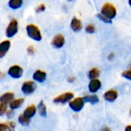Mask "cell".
Here are the masks:
<instances>
[{"label": "cell", "instance_id": "d6986e66", "mask_svg": "<svg viewBox=\"0 0 131 131\" xmlns=\"http://www.w3.org/2000/svg\"><path fill=\"white\" fill-rule=\"evenodd\" d=\"M22 3H23V0H9L8 6L12 9H18L21 8Z\"/></svg>", "mask_w": 131, "mask_h": 131}, {"label": "cell", "instance_id": "484cf974", "mask_svg": "<svg viewBox=\"0 0 131 131\" xmlns=\"http://www.w3.org/2000/svg\"><path fill=\"white\" fill-rule=\"evenodd\" d=\"M6 124H7V127H8V131H15V124L12 121H8V122H6Z\"/></svg>", "mask_w": 131, "mask_h": 131}, {"label": "cell", "instance_id": "1f68e13d", "mask_svg": "<svg viewBox=\"0 0 131 131\" xmlns=\"http://www.w3.org/2000/svg\"><path fill=\"white\" fill-rule=\"evenodd\" d=\"M101 131H111V130H110V127H108L105 126V127H103L101 129Z\"/></svg>", "mask_w": 131, "mask_h": 131}, {"label": "cell", "instance_id": "f546056e", "mask_svg": "<svg viewBox=\"0 0 131 131\" xmlns=\"http://www.w3.org/2000/svg\"><path fill=\"white\" fill-rule=\"evenodd\" d=\"M6 117L9 119V118H12V116H13V110H12V109H10V110H8V111H7V112H6Z\"/></svg>", "mask_w": 131, "mask_h": 131}, {"label": "cell", "instance_id": "d590c367", "mask_svg": "<svg viewBox=\"0 0 131 131\" xmlns=\"http://www.w3.org/2000/svg\"><path fill=\"white\" fill-rule=\"evenodd\" d=\"M67 1H69V2H72V1H73V0H67Z\"/></svg>", "mask_w": 131, "mask_h": 131}, {"label": "cell", "instance_id": "7402d4cb", "mask_svg": "<svg viewBox=\"0 0 131 131\" xmlns=\"http://www.w3.org/2000/svg\"><path fill=\"white\" fill-rule=\"evenodd\" d=\"M97 17L100 21H102L104 22V23H107V24H111V23H112V19L107 18V16H105L104 15H103L102 13H98V14L97 15Z\"/></svg>", "mask_w": 131, "mask_h": 131}, {"label": "cell", "instance_id": "30bf717a", "mask_svg": "<svg viewBox=\"0 0 131 131\" xmlns=\"http://www.w3.org/2000/svg\"><path fill=\"white\" fill-rule=\"evenodd\" d=\"M118 97V92L115 90H109L103 94V98L105 101L108 102H113L115 101Z\"/></svg>", "mask_w": 131, "mask_h": 131}, {"label": "cell", "instance_id": "7a4b0ae2", "mask_svg": "<svg viewBox=\"0 0 131 131\" xmlns=\"http://www.w3.org/2000/svg\"><path fill=\"white\" fill-rule=\"evenodd\" d=\"M107 18L113 19L117 15V8L111 3H105L101 8V12Z\"/></svg>", "mask_w": 131, "mask_h": 131}, {"label": "cell", "instance_id": "ac0fdd59", "mask_svg": "<svg viewBox=\"0 0 131 131\" xmlns=\"http://www.w3.org/2000/svg\"><path fill=\"white\" fill-rule=\"evenodd\" d=\"M83 98L85 100V102L90 103L91 104H97L100 101V99H99L98 96L96 95V94L87 95V96H85Z\"/></svg>", "mask_w": 131, "mask_h": 131}, {"label": "cell", "instance_id": "8d00e7d4", "mask_svg": "<svg viewBox=\"0 0 131 131\" xmlns=\"http://www.w3.org/2000/svg\"><path fill=\"white\" fill-rule=\"evenodd\" d=\"M130 68H131V64H130Z\"/></svg>", "mask_w": 131, "mask_h": 131}, {"label": "cell", "instance_id": "9a60e30c", "mask_svg": "<svg viewBox=\"0 0 131 131\" xmlns=\"http://www.w3.org/2000/svg\"><path fill=\"white\" fill-rule=\"evenodd\" d=\"M14 99V94L12 92H6L0 96V102L5 104H9Z\"/></svg>", "mask_w": 131, "mask_h": 131}, {"label": "cell", "instance_id": "5bb4252c", "mask_svg": "<svg viewBox=\"0 0 131 131\" xmlns=\"http://www.w3.org/2000/svg\"><path fill=\"white\" fill-rule=\"evenodd\" d=\"M36 110H37V107L35 105H33V104L29 105V107H27L25 109V111L23 112V114L25 117H27L28 118L31 119L32 117H33L35 116V114L36 113Z\"/></svg>", "mask_w": 131, "mask_h": 131}, {"label": "cell", "instance_id": "9c48e42d", "mask_svg": "<svg viewBox=\"0 0 131 131\" xmlns=\"http://www.w3.org/2000/svg\"><path fill=\"white\" fill-rule=\"evenodd\" d=\"M100 88H101V81L100 80H98L97 78L90 80L89 85H88V88H89L90 92H91L93 94L96 93L100 89Z\"/></svg>", "mask_w": 131, "mask_h": 131}, {"label": "cell", "instance_id": "52a82bcc", "mask_svg": "<svg viewBox=\"0 0 131 131\" xmlns=\"http://www.w3.org/2000/svg\"><path fill=\"white\" fill-rule=\"evenodd\" d=\"M8 75L15 79L20 78L23 74V69L19 65H13L8 70Z\"/></svg>", "mask_w": 131, "mask_h": 131}, {"label": "cell", "instance_id": "e0dca14e", "mask_svg": "<svg viewBox=\"0 0 131 131\" xmlns=\"http://www.w3.org/2000/svg\"><path fill=\"white\" fill-rule=\"evenodd\" d=\"M37 110H38V112L41 117H46L47 116V109H46V106L44 104L43 101H41L39 103V104L37 106Z\"/></svg>", "mask_w": 131, "mask_h": 131}, {"label": "cell", "instance_id": "e575fe53", "mask_svg": "<svg viewBox=\"0 0 131 131\" xmlns=\"http://www.w3.org/2000/svg\"><path fill=\"white\" fill-rule=\"evenodd\" d=\"M130 114H131V107H130Z\"/></svg>", "mask_w": 131, "mask_h": 131}, {"label": "cell", "instance_id": "8992f818", "mask_svg": "<svg viewBox=\"0 0 131 131\" xmlns=\"http://www.w3.org/2000/svg\"><path fill=\"white\" fill-rule=\"evenodd\" d=\"M36 84L34 81H25L21 88V91L25 95L32 94L36 91Z\"/></svg>", "mask_w": 131, "mask_h": 131}, {"label": "cell", "instance_id": "6da1fadb", "mask_svg": "<svg viewBox=\"0 0 131 131\" xmlns=\"http://www.w3.org/2000/svg\"><path fill=\"white\" fill-rule=\"evenodd\" d=\"M26 30V33L28 35V36L36 41H39L42 40V34L41 31L39 30V28L34 24H29L26 26L25 28Z\"/></svg>", "mask_w": 131, "mask_h": 131}, {"label": "cell", "instance_id": "4dcf8cb0", "mask_svg": "<svg viewBox=\"0 0 131 131\" xmlns=\"http://www.w3.org/2000/svg\"><path fill=\"white\" fill-rule=\"evenodd\" d=\"M67 80H68V81H69V83H73V82L75 81V78L73 77V76H70V77L68 78Z\"/></svg>", "mask_w": 131, "mask_h": 131}, {"label": "cell", "instance_id": "d4e9b609", "mask_svg": "<svg viewBox=\"0 0 131 131\" xmlns=\"http://www.w3.org/2000/svg\"><path fill=\"white\" fill-rule=\"evenodd\" d=\"M122 76L124 78H126V79H127L129 81H131V68L130 69L127 70V71H124L122 73Z\"/></svg>", "mask_w": 131, "mask_h": 131}, {"label": "cell", "instance_id": "8fae6325", "mask_svg": "<svg viewBox=\"0 0 131 131\" xmlns=\"http://www.w3.org/2000/svg\"><path fill=\"white\" fill-rule=\"evenodd\" d=\"M32 78L35 81L39 83H42L46 79V73L41 70H37L34 72L32 75Z\"/></svg>", "mask_w": 131, "mask_h": 131}, {"label": "cell", "instance_id": "3957f363", "mask_svg": "<svg viewBox=\"0 0 131 131\" xmlns=\"http://www.w3.org/2000/svg\"><path fill=\"white\" fill-rule=\"evenodd\" d=\"M74 94L71 92H66L63 94H59V96L56 97L53 99V103L55 104H65L66 103H69L73 99Z\"/></svg>", "mask_w": 131, "mask_h": 131}, {"label": "cell", "instance_id": "83f0119b", "mask_svg": "<svg viewBox=\"0 0 131 131\" xmlns=\"http://www.w3.org/2000/svg\"><path fill=\"white\" fill-rule=\"evenodd\" d=\"M0 131H8V127L6 123H2L0 124Z\"/></svg>", "mask_w": 131, "mask_h": 131}, {"label": "cell", "instance_id": "277c9868", "mask_svg": "<svg viewBox=\"0 0 131 131\" xmlns=\"http://www.w3.org/2000/svg\"><path fill=\"white\" fill-rule=\"evenodd\" d=\"M85 100L83 97H76L75 99H73L69 103V106L72 111L74 112H80L84 107Z\"/></svg>", "mask_w": 131, "mask_h": 131}, {"label": "cell", "instance_id": "7c38bea8", "mask_svg": "<svg viewBox=\"0 0 131 131\" xmlns=\"http://www.w3.org/2000/svg\"><path fill=\"white\" fill-rule=\"evenodd\" d=\"M10 47H11V43L8 40L0 42V58L5 57V55L8 51Z\"/></svg>", "mask_w": 131, "mask_h": 131}, {"label": "cell", "instance_id": "4fadbf2b", "mask_svg": "<svg viewBox=\"0 0 131 131\" xmlns=\"http://www.w3.org/2000/svg\"><path fill=\"white\" fill-rule=\"evenodd\" d=\"M70 28L75 32L80 31L82 29V28H83V25H82L81 20H80L79 18H77L76 17L73 18V19L71 20V22H70Z\"/></svg>", "mask_w": 131, "mask_h": 131}, {"label": "cell", "instance_id": "ba28073f", "mask_svg": "<svg viewBox=\"0 0 131 131\" xmlns=\"http://www.w3.org/2000/svg\"><path fill=\"white\" fill-rule=\"evenodd\" d=\"M51 45L55 48H61L65 45V38L63 35L58 34L54 36L51 41Z\"/></svg>", "mask_w": 131, "mask_h": 131}, {"label": "cell", "instance_id": "4316f807", "mask_svg": "<svg viewBox=\"0 0 131 131\" xmlns=\"http://www.w3.org/2000/svg\"><path fill=\"white\" fill-rule=\"evenodd\" d=\"M45 9H46V5H45L44 4H40V5H39L36 7V12H38V13H39V12H44V11H45Z\"/></svg>", "mask_w": 131, "mask_h": 131}, {"label": "cell", "instance_id": "d6a6232c", "mask_svg": "<svg viewBox=\"0 0 131 131\" xmlns=\"http://www.w3.org/2000/svg\"><path fill=\"white\" fill-rule=\"evenodd\" d=\"M125 131H131V125L127 126L126 128H125Z\"/></svg>", "mask_w": 131, "mask_h": 131}, {"label": "cell", "instance_id": "ffe728a7", "mask_svg": "<svg viewBox=\"0 0 131 131\" xmlns=\"http://www.w3.org/2000/svg\"><path fill=\"white\" fill-rule=\"evenodd\" d=\"M100 74V71L97 68H93L91 70H90L88 73V77L90 80L93 79H97Z\"/></svg>", "mask_w": 131, "mask_h": 131}, {"label": "cell", "instance_id": "44dd1931", "mask_svg": "<svg viewBox=\"0 0 131 131\" xmlns=\"http://www.w3.org/2000/svg\"><path fill=\"white\" fill-rule=\"evenodd\" d=\"M18 121H19V123L24 126V127H26V126H29L30 122H31V120L30 118H28L27 117H25L24 114H21L19 116V118H18Z\"/></svg>", "mask_w": 131, "mask_h": 131}, {"label": "cell", "instance_id": "5b68a950", "mask_svg": "<svg viewBox=\"0 0 131 131\" xmlns=\"http://www.w3.org/2000/svg\"><path fill=\"white\" fill-rule=\"evenodd\" d=\"M18 21L16 19H12L6 28L5 35L7 38H12L18 32Z\"/></svg>", "mask_w": 131, "mask_h": 131}, {"label": "cell", "instance_id": "836d02e7", "mask_svg": "<svg viewBox=\"0 0 131 131\" xmlns=\"http://www.w3.org/2000/svg\"><path fill=\"white\" fill-rule=\"evenodd\" d=\"M128 3H129V5L131 6V0H128Z\"/></svg>", "mask_w": 131, "mask_h": 131}, {"label": "cell", "instance_id": "f1b7e54d", "mask_svg": "<svg viewBox=\"0 0 131 131\" xmlns=\"http://www.w3.org/2000/svg\"><path fill=\"white\" fill-rule=\"evenodd\" d=\"M27 51H28L29 54H31V55L34 54H35V48H34V47L33 46H29L27 48Z\"/></svg>", "mask_w": 131, "mask_h": 131}, {"label": "cell", "instance_id": "cb8c5ba5", "mask_svg": "<svg viewBox=\"0 0 131 131\" xmlns=\"http://www.w3.org/2000/svg\"><path fill=\"white\" fill-rule=\"evenodd\" d=\"M7 112V104L0 102V116H4Z\"/></svg>", "mask_w": 131, "mask_h": 131}, {"label": "cell", "instance_id": "2e32d148", "mask_svg": "<svg viewBox=\"0 0 131 131\" xmlns=\"http://www.w3.org/2000/svg\"><path fill=\"white\" fill-rule=\"evenodd\" d=\"M24 103V99L23 98H18V99H13L10 103H9V107L12 110H16L21 107V106Z\"/></svg>", "mask_w": 131, "mask_h": 131}, {"label": "cell", "instance_id": "603a6c76", "mask_svg": "<svg viewBox=\"0 0 131 131\" xmlns=\"http://www.w3.org/2000/svg\"><path fill=\"white\" fill-rule=\"evenodd\" d=\"M85 31L86 32L89 33V34H93L96 31V27L93 24H88L86 27H85Z\"/></svg>", "mask_w": 131, "mask_h": 131}]
</instances>
